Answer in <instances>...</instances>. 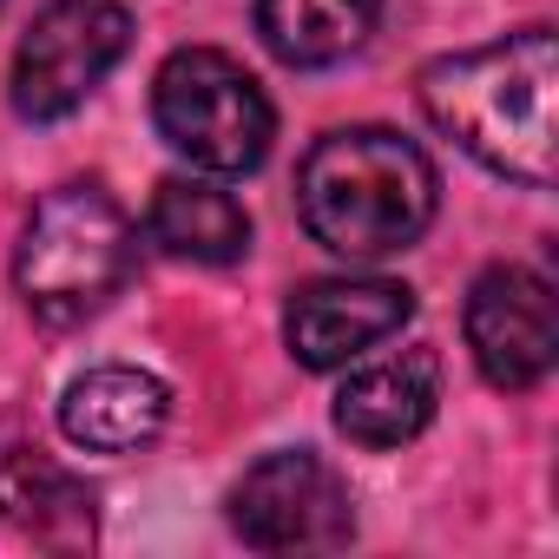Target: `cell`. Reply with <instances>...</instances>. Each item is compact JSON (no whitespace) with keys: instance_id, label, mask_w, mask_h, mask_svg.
Segmentation results:
<instances>
[{"instance_id":"obj_4","label":"cell","mask_w":559,"mask_h":559,"mask_svg":"<svg viewBox=\"0 0 559 559\" xmlns=\"http://www.w3.org/2000/svg\"><path fill=\"white\" fill-rule=\"evenodd\" d=\"M152 126L171 152H185L198 171L237 178L257 171L276 132V112L263 86L217 47H178L152 80Z\"/></svg>"},{"instance_id":"obj_5","label":"cell","mask_w":559,"mask_h":559,"mask_svg":"<svg viewBox=\"0 0 559 559\" xmlns=\"http://www.w3.org/2000/svg\"><path fill=\"white\" fill-rule=\"evenodd\" d=\"M126 47H132V14L119 0H47L14 53V80H8L14 112L34 126L80 112L99 93V80L126 60Z\"/></svg>"},{"instance_id":"obj_9","label":"cell","mask_w":559,"mask_h":559,"mask_svg":"<svg viewBox=\"0 0 559 559\" xmlns=\"http://www.w3.org/2000/svg\"><path fill=\"white\" fill-rule=\"evenodd\" d=\"M441 408V356L435 349H402V356H382L369 369H356L336 395V428L369 448V454H389L402 441H415Z\"/></svg>"},{"instance_id":"obj_8","label":"cell","mask_w":559,"mask_h":559,"mask_svg":"<svg viewBox=\"0 0 559 559\" xmlns=\"http://www.w3.org/2000/svg\"><path fill=\"white\" fill-rule=\"evenodd\" d=\"M415 317V290L389 284V276H317L284 310L290 356L304 369H343L362 349L389 343Z\"/></svg>"},{"instance_id":"obj_2","label":"cell","mask_w":559,"mask_h":559,"mask_svg":"<svg viewBox=\"0 0 559 559\" xmlns=\"http://www.w3.org/2000/svg\"><path fill=\"white\" fill-rule=\"evenodd\" d=\"M435 204H441V178L428 152L389 126L323 132L297 171L304 230L343 263H382L408 250L435 224Z\"/></svg>"},{"instance_id":"obj_11","label":"cell","mask_w":559,"mask_h":559,"mask_svg":"<svg viewBox=\"0 0 559 559\" xmlns=\"http://www.w3.org/2000/svg\"><path fill=\"white\" fill-rule=\"evenodd\" d=\"M93 487L80 474H67L53 454L40 448H8L0 454V520H8L21 539L34 546H53V552H73V546H93Z\"/></svg>"},{"instance_id":"obj_10","label":"cell","mask_w":559,"mask_h":559,"mask_svg":"<svg viewBox=\"0 0 559 559\" xmlns=\"http://www.w3.org/2000/svg\"><path fill=\"white\" fill-rule=\"evenodd\" d=\"M171 415V395L158 376L145 369H126V362H106V369H86L67 395H60V428L73 448L86 454H139L145 441H158Z\"/></svg>"},{"instance_id":"obj_7","label":"cell","mask_w":559,"mask_h":559,"mask_svg":"<svg viewBox=\"0 0 559 559\" xmlns=\"http://www.w3.org/2000/svg\"><path fill=\"white\" fill-rule=\"evenodd\" d=\"M474 369L493 389H539L559 362V310L552 284L526 263H493L474 276L467 310H461Z\"/></svg>"},{"instance_id":"obj_6","label":"cell","mask_w":559,"mask_h":559,"mask_svg":"<svg viewBox=\"0 0 559 559\" xmlns=\"http://www.w3.org/2000/svg\"><path fill=\"white\" fill-rule=\"evenodd\" d=\"M230 526L257 552H330V546H349L356 507L343 474L323 454L284 448L243 467V480L230 487Z\"/></svg>"},{"instance_id":"obj_14","label":"cell","mask_w":559,"mask_h":559,"mask_svg":"<svg viewBox=\"0 0 559 559\" xmlns=\"http://www.w3.org/2000/svg\"><path fill=\"white\" fill-rule=\"evenodd\" d=\"M0 8H8V0H0Z\"/></svg>"},{"instance_id":"obj_12","label":"cell","mask_w":559,"mask_h":559,"mask_svg":"<svg viewBox=\"0 0 559 559\" xmlns=\"http://www.w3.org/2000/svg\"><path fill=\"white\" fill-rule=\"evenodd\" d=\"M145 237L178 257V263H237L250 250V217L243 204L211 185V178H165L152 191V211H145Z\"/></svg>"},{"instance_id":"obj_1","label":"cell","mask_w":559,"mask_h":559,"mask_svg":"<svg viewBox=\"0 0 559 559\" xmlns=\"http://www.w3.org/2000/svg\"><path fill=\"white\" fill-rule=\"evenodd\" d=\"M552 93H559L552 27H520L507 40L448 53L421 73V112L467 158L526 191L552 185Z\"/></svg>"},{"instance_id":"obj_13","label":"cell","mask_w":559,"mask_h":559,"mask_svg":"<svg viewBox=\"0 0 559 559\" xmlns=\"http://www.w3.org/2000/svg\"><path fill=\"white\" fill-rule=\"evenodd\" d=\"M382 0H257V34L284 67H336L362 53Z\"/></svg>"},{"instance_id":"obj_3","label":"cell","mask_w":559,"mask_h":559,"mask_svg":"<svg viewBox=\"0 0 559 559\" xmlns=\"http://www.w3.org/2000/svg\"><path fill=\"white\" fill-rule=\"evenodd\" d=\"M139 263V230L99 185H60L34 204L21 250H14V284L27 310L53 330L99 317Z\"/></svg>"}]
</instances>
